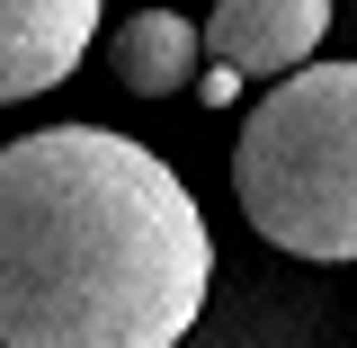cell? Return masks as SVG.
<instances>
[{"mask_svg": "<svg viewBox=\"0 0 357 348\" xmlns=\"http://www.w3.org/2000/svg\"><path fill=\"white\" fill-rule=\"evenodd\" d=\"M321 27H331V0H215V18H206V36L215 45V63L241 81V72H304L312 54H321Z\"/></svg>", "mask_w": 357, "mask_h": 348, "instance_id": "4", "label": "cell"}, {"mask_svg": "<svg viewBox=\"0 0 357 348\" xmlns=\"http://www.w3.org/2000/svg\"><path fill=\"white\" fill-rule=\"evenodd\" d=\"M215 241L178 170L116 126L0 143V348H178Z\"/></svg>", "mask_w": 357, "mask_h": 348, "instance_id": "1", "label": "cell"}, {"mask_svg": "<svg viewBox=\"0 0 357 348\" xmlns=\"http://www.w3.org/2000/svg\"><path fill=\"white\" fill-rule=\"evenodd\" d=\"M98 36V0H0V107L63 89Z\"/></svg>", "mask_w": 357, "mask_h": 348, "instance_id": "3", "label": "cell"}, {"mask_svg": "<svg viewBox=\"0 0 357 348\" xmlns=\"http://www.w3.org/2000/svg\"><path fill=\"white\" fill-rule=\"evenodd\" d=\"M232 197L295 259H357V63H304L250 107Z\"/></svg>", "mask_w": 357, "mask_h": 348, "instance_id": "2", "label": "cell"}, {"mask_svg": "<svg viewBox=\"0 0 357 348\" xmlns=\"http://www.w3.org/2000/svg\"><path fill=\"white\" fill-rule=\"evenodd\" d=\"M107 63H116V81L134 98H170L188 72H197V27L178 18V9H134L126 27L107 36Z\"/></svg>", "mask_w": 357, "mask_h": 348, "instance_id": "5", "label": "cell"}]
</instances>
